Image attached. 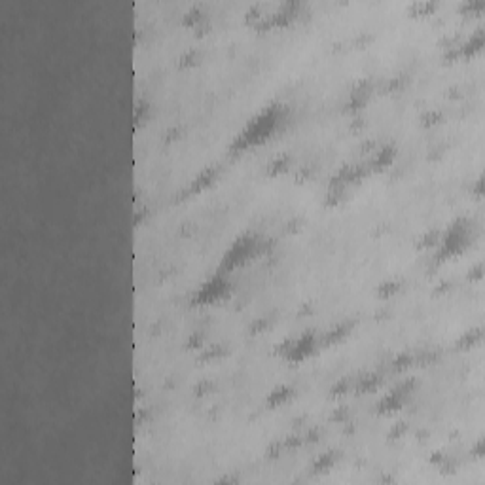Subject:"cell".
<instances>
[{
    "label": "cell",
    "instance_id": "cell-3",
    "mask_svg": "<svg viewBox=\"0 0 485 485\" xmlns=\"http://www.w3.org/2000/svg\"><path fill=\"white\" fill-rule=\"evenodd\" d=\"M266 249L264 242L260 241V237L252 233H245L241 235L239 239H235L233 245L229 247L222 258V264H220V273H227L231 271L233 267L241 266L245 264L247 260H251L256 252H262Z\"/></svg>",
    "mask_w": 485,
    "mask_h": 485
},
{
    "label": "cell",
    "instance_id": "cell-23",
    "mask_svg": "<svg viewBox=\"0 0 485 485\" xmlns=\"http://www.w3.org/2000/svg\"><path fill=\"white\" fill-rule=\"evenodd\" d=\"M201 343H203V334L201 332H194L188 341V347L190 349H201Z\"/></svg>",
    "mask_w": 485,
    "mask_h": 485
},
{
    "label": "cell",
    "instance_id": "cell-7",
    "mask_svg": "<svg viewBox=\"0 0 485 485\" xmlns=\"http://www.w3.org/2000/svg\"><path fill=\"white\" fill-rule=\"evenodd\" d=\"M483 42H485L483 27H477L476 31L470 34V38L466 40V42L459 44V53H461L462 57H470V55H474L476 51H479V49L483 47Z\"/></svg>",
    "mask_w": 485,
    "mask_h": 485
},
{
    "label": "cell",
    "instance_id": "cell-24",
    "mask_svg": "<svg viewBox=\"0 0 485 485\" xmlns=\"http://www.w3.org/2000/svg\"><path fill=\"white\" fill-rule=\"evenodd\" d=\"M347 391H349V383H347L345 379H341V381H337V383L332 387V391L330 392H332L334 396H339V394H343V392H347Z\"/></svg>",
    "mask_w": 485,
    "mask_h": 485
},
{
    "label": "cell",
    "instance_id": "cell-8",
    "mask_svg": "<svg viewBox=\"0 0 485 485\" xmlns=\"http://www.w3.org/2000/svg\"><path fill=\"white\" fill-rule=\"evenodd\" d=\"M292 392H294V389L292 387H288V385H281V387H277V389H273V391L269 392V396H267V404L271 407L275 406H281V404H284L286 400L292 396Z\"/></svg>",
    "mask_w": 485,
    "mask_h": 485
},
{
    "label": "cell",
    "instance_id": "cell-6",
    "mask_svg": "<svg viewBox=\"0 0 485 485\" xmlns=\"http://www.w3.org/2000/svg\"><path fill=\"white\" fill-rule=\"evenodd\" d=\"M394 157H396V148L392 146V144H385L383 148L376 150V156L370 159V169L372 171H381V169H387V167H391L392 161H394Z\"/></svg>",
    "mask_w": 485,
    "mask_h": 485
},
{
    "label": "cell",
    "instance_id": "cell-15",
    "mask_svg": "<svg viewBox=\"0 0 485 485\" xmlns=\"http://www.w3.org/2000/svg\"><path fill=\"white\" fill-rule=\"evenodd\" d=\"M434 8H436L434 0H415L413 4L409 6V12H413L417 16H427V14L434 12Z\"/></svg>",
    "mask_w": 485,
    "mask_h": 485
},
{
    "label": "cell",
    "instance_id": "cell-9",
    "mask_svg": "<svg viewBox=\"0 0 485 485\" xmlns=\"http://www.w3.org/2000/svg\"><path fill=\"white\" fill-rule=\"evenodd\" d=\"M481 337H483V328H481V326H476V328L464 332L461 336V339L457 341V345H459L461 349H470V347H474L477 341H481Z\"/></svg>",
    "mask_w": 485,
    "mask_h": 485
},
{
    "label": "cell",
    "instance_id": "cell-29",
    "mask_svg": "<svg viewBox=\"0 0 485 485\" xmlns=\"http://www.w3.org/2000/svg\"><path fill=\"white\" fill-rule=\"evenodd\" d=\"M474 194H476L477 197L483 196V174H479L476 180V184H474Z\"/></svg>",
    "mask_w": 485,
    "mask_h": 485
},
{
    "label": "cell",
    "instance_id": "cell-28",
    "mask_svg": "<svg viewBox=\"0 0 485 485\" xmlns=\"http://www.w3.org/2000/svg\"><path fill=\"white\" fill-rule=\"evenodd\" d=\"M197 61V51H188L186 55H182L180 57V63L182 65H192Z\"/></svg>",
    "mask_w": 485,
    "mask_h": 485
},
{
    "label": "cell",
    "instance_id": "cell-18",
    "mask_svg": "<svg viewBox=\"0 0 485 485\" xmlns=\"http://www.w3.org/2000/svg\"><path fill=\"white\" fill-rule=\"evenodd\" d=\"M440 239H442V233H440L438 229H431V231H427V233L422 235L421 239H419V247H438Z\"/></svg>",
    "mask_w": 485,
    "mask_h": 485
},
{
    "label": "cell",
    "instance_id": "cell-20",
    "mask_svg": "<svg viewBox=\"0 0 485 485\" xmlns=\"http://www.w3.org/2000/svg\"><path fill=\"white\" fill-rule=\"evenodd\" d=\"M485 6V0H462L461 10L462 12H481Z\"/></svg>",
    "mask_w": 485,
    "mask_h": 485
},
{
    "label": "cell",
    "instance_id": "cell-4",
    "mask_svg": "<svg viewBox=\"0 0 485 485\" xmlns=\"http://www.w3.org/2000/svg\"><path fill=\"white\" fill-rule=\"evenodd\" d=\"M315 347H317V336L313 330H307L306 334H301L297 339H284L277 347V352H281L288 362L296 364V362L306 360L309 354H313Z\"/></svg>",
    "mask_w": 485,
    "mask_h": 485
},
{
    "label": "cell",
    "instance_id": "cell-12",
    "mask_svg": "<svg viewBox=\"0 0 485 485\" xmlns=\"http://www.w3.org/2000/svg\"><path fill=\"white\" fill-rule=\"evenodd\" d=\"M203 21H205V16L201 6H192V8L184 14V17H182V23L188 25V27H194V29H196L199 23H203Z\"/></svg>",
    "mask_w": 485,
    "mask_h": 485
},
{
    "label": "cell",
    "instance_id": "cell-21",
    "mask_svg": "<svg viewBox=\"0 0 485 485\" xmlns=\"http://www.w3.org/2000/svg\"><path fill=\"white\" fill-rule=\"evenodd\" d=\"M440 119H442V112L432 110V112H427L422 116V126H434V124H438Z\"/></svg>",
    "mask_w": 485,
    "mask_h": 485
},
{
    "label": "cell",
    "instance_id": "cell-19",
    "mask_svg": "<svg viewBox=\"0 0 485 485\" xmlns=\"http://www.w3.org/2000/svg\"><path fill=\"white\" fill-rule=\"evenodd\" d=\"M411 362H413V356L411 354H407V352H402V354H398L396 358L392 360V368L398 370V372H402V370H406L411 366Z\"/></svg>",
    "mask_w": 485,
    "mask_h": 485
},
{
    "label": "cell",
    "instance_id": "cell-5",
    "mask_svg": "<svg viewBox=\"0 0 485 485\" xmlns=\"http://www.w3.org/2000/svg\"><path fill=\"white\" fill-rule=\"evenodd\" d=\"M227 294H229V281L226 279V275L218 271L212 279H209V281L199 286V290H197L194 299H192V304L194 306L216 304L220 299H224Z\"/></svg>",
    "mask_w": 485,
    "mask_h": 485
},
{
    "label": "cell",
    "instance_id": "cell-26",
    "mask_svg": "<svg viewBox=\"0 0 485 485\" xmlns=\"http://www.w3.org/2000/svg\"><path fill=\"white\" fill-rule=\"evenodd\" d=\"M406 432V425L404 422H396L394 427H392V431H391V434H389V438H400L402 434Z\"/></svg>",
    "mask_w": 485,
    "mask_h": 485
},
{
    "label": "cell",
    "instance_id": "cell-27",
    "mask_svg": "<svg viewBox=\"0 0 485 485\" xmlns=\"http://www.w3.org/2000/svg\"><path fill=\"white\" fill-rule=\"evenodd\" d=\"M220 354H224V349H222V347H218V345H216V347H212V349H209V351L205 352V354H203V356H201V358H203V360H207V358H214V356H220Z\"/></svg>",
    "mask_w": 485,
    "mask_h": 485
},
{
    "label": "cell",
    "instance_id": "cell-2",
    "mask_svg": "<svg viewBox=\"0 0 485 485\" xmlns=\"http://www.w3.org/2000/svg\"><path fill=\"white\" fill-rule=\"evenodd\" d=\"M472 226L466 218H457L451 226L442 233V239L438 242V252L436 260H446L449 256H459L468 249L470 239H472Z\"/></svg>",
    "mask_w": 485,
    "mask_h": 485
},
{
    "label": "cell",
    "instance_id": "cell-25",
    "mask_svg": "<svg viewBox=\"0 0 485 485\" xmlns=\"http://www.w3.org/2000/svg\"><path fill=\"white\" fill-rule=\"evenodd\" d=\"M472 455L476 457V459H481L485 455V440L483 438H479L476 442V446L472 447Z\"/></svg>",
    "mask_w": 485,
    "mask_h": 485
},
{
    "label": "cell",
    "instance_id": "cell-22",
    "mask_svg": "<svg viewBox=\"0 0 485 485\" xmlns=\"http://www.w3.org/2000/svg\"><path fill=\"white\" fill-rule=\"evenodd\" d=\"M481 277H483V264L479 262V264H476L474 267L468 269V279L470 281H479Z\"/></svg>",
    "mask_w": 485,
    "mask_h": 485
},
{
    "label": "cell",
    "instance_id": "cell-10",
    "mask_svg": "<svg viewBox=\"0 0 485 485\" xmlns=\"http://www.w3.org/2000/svg\"><path fill=\"white\" fill-rule=\"evenodd\" d=\"M214 174H216V167H209V169H205L199 176H197L194 182H192V186H190V194H196V192H199V190H203L205 186H209L212 182V178H214Z\"/></svg>",
    "mask_w": 485,
    "mask_h": 485
},
{
    "label": "cell",
    "instance_id": "cell-11",
    "mask_svg": "<svg viewBox=\"0 0 485 485\" xmlns=\"http://www.w3.org/2000/svg\"><path fill=\"white\" fill-rule=\"evenodd\" d=\"M351 332V324L349 322H343V324H337L334 330H330L328 334H324V345H332V343H337L339 339H343L347 334Z\"/></svg>",
    "mask_w": 485,
    "mask_h": 485
},
{
    "label": "cell",
    "instance_id": "cell-16",
    "mask_svg": "<svg viewBox=\"0 0 485 485\" xmlns=\"http://www.w3.org/2000/svg\"><path fill=\"white\" fill-rule=\"evenodd\" d=\"M400 281H387V282H383V284H379L377 286V296L379 297H391V296H394L396 292L400 290Z\"/></svg>",
    "mask_w": 485,
    "mask_h": 485
},
{
    "label": "cell",
    "instance_id": "cell-1",
    "mask_svg": "<svg viewBox=\"0 0 485 485\" xmlns=\"http://www.w3.org/2000/svg\"><path fill=\"white\" fill-rule=\"evenodd\" d=\"M284 116H286V110L282 104H267L260 110L256 116L252 117L251 122L247 124V127L242 129L241 133L235 137V141L231 142L229 150L231 152H242V150L262 144L264 141H267L275 131H279L284 124Z\"/></svg>",
    "mask_w": 485,
    "mask_h": 485
},
{
    "label": "cell",
    "instance_id": "cell-17",
    "mask_svg": "<svg viewBox=\"0 0 485 485\" xmlns=\"http://www.w3.org/2000/svg\"><path fill=\"white\" fill-rule=\"evenodd\" d=\"M288 163H290L288 156L277 157V159H273V161L269 163V169H267V172H269L271 176H275V174H281V172H284L286 169H288Z\"/></svg>",
    "mask_w": 485,
    "mask_h": 485
},
{
    "label": "cell",
    "instance_id": "cell-14",
    "mask_svg": "<svg viewBox=\"0 0 485 485\" xmlns=\"http://www.w3.org/2000/svg\"><path fill=\"white\" fill-rule=\"evenodd\" d=\"M337 453L336 451H328V453H322L317 461H315V472H326L328 468H332V464L336 462Z\"/></svg>",
    "mask_w": 485,
    "mask_h": 485
},
{
    "label": "cell",
    "instance_id": "cell-13",
    "mask_svg": "<svg viewBox=\"0 0 485 485\" xmlns=\"http://www.w3.org/2000/svg\"><path fill=\"white\" fill-rule=\"evenodd\" d=\"M379 383H381V377L377 376V374H368V376H364V377H362V379L358 381V387H356V391H358V392L376 391L377 387H379Z\"/></svg>",
    "mask_w": 485,
    "mask_h": 485
}]
</instances>
